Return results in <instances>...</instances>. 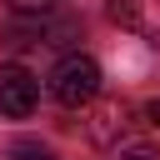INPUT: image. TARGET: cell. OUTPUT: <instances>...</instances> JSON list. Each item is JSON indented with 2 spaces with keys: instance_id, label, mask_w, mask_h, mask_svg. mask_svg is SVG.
Masks as SVG:
<instances>
[{
  "instance_id": "cell-1",
  "label": "cell",
  "mask_w": 160,
  "mask_h": 160,
  "mask_svg": "<svg viewBox=\"0 0 160 160\" xmlns=\"http://www.w3.org/2000/svg\"><path fill=\"white\" fill-rule=\"evenodd\" d=\"M45 85H50V95H55L65 110H80V105H90V100L100 95V65L75 50V55H65V60L50 70Z\"/></svg>"
},
{
  "instance_id": "cell-2",
  "label": "cell",
  "mask_w": 160,
  "mask_h": 160,
  "mask_svg": "<svg viewBox=\"0 0 160 160\" xmlns=\"http://www.w3.org/2000/svg\"><path fill=\"white\" fill-rule=\"evenodd\" d=\"M105 15L120 30H135L145 45L160 50V0H105Z\"/></svg>"
},
{
  "instance_id": "cell-3",
  "label": "cell",
  "mask_w": 160,
  "mask_h": 160,
  "mask_svg": "<svg viewBox=\"0 0 160 160\" xmlns=\"http://www.w3.org/2000/svg\"><path fill=\"white\" fill-rule=\"evenodd\" d=\"M35 100H40V80L20 65H0V115L25 120L35 110Z\"/></svg>"
},
{
  "instance_id": "cell-4",
  "label": "cell",
  "mask_w": 160,
  "mask_h": 160,
  "mask_svg": "<svg viewBox=\"0 0 160 160\" xmlns=\"http://www.w3.org/2000/svg\"><path fill=\"white\" fill-rule=\"evenodd\" d=\"M75 35V25H50L40 15H15V25L5 30V45L10 50H30V45H65Z\"/></svg>"
},
{
  "instance_id": "cell-5",
  "label": "cell",
  "mask_w": 160,
  "mask_h": 160,
  "mask_svg": "<svg viewBox=\"0 0 160 160\" xmlns=\"http://www.w3.org/2000/svg\"><path fill=\"white\" fill-rule=\"evenodd\" d=\"M90 105H95V100H90ZM125 125H130L125 100H100V105L90 110V120H85V135H90L95 145H115V140L125 135Z\"/></svg>"
},
{
  "instance_id": "cell-6",
  "label": "cell",
  "mask_w": 160,
  "mask_h": 160,
  "mask_svg": "<svg viewBox=\"0 0 160 160\" xmlns=\"http://www.w3.org/2000/svg\"><path fill=\"white\" fill-rule=\"evenodd\" d=\"M10 160H55L45 145H35V140H15L10 145Z\"/></svg>"
},
{
  "instance_id": "cell-7",
  "label": "cell",
  "mask_w": 160,
  "mask_h": 160,
  "mask_svg": "<svg viewBox=\"0 0 160 160\" xmlns=\"http://www.w3.org/2000/svg\"><path fill=\"white\" fill-rule=\"evenodd\" d=\"M5 5H10L15 15H50V5H55V0H5Z\"/></svg>"
},
{
  "instance_id": "cell-8",
  "label": "cell",
  "mask_w": 160,
  "mask_h": 160,
  "mask_svg": "<svg viewBox=\"0 0 160 160\" xmlns=\"http://www.w3.org/2000/svg\"><path fill=\"white\" fill-rule=\"evenodd\" d=\"M120 160H160V150H150V145H125Z\"/></svg>"
},
{
  "instance_id": "cell-9",
  "label": "cell",
  "mask_w": 160,
  "mask_h": 160,
  "mask_svg": "<svg viewBox=\"0 0 160 160\" xmlns=\"http://www.w3.org/2000/svg\"><path fill=\"white\" fill-rule=\"evenodd\" d=\"M145 120H150V125L160 130V100H150V105H145Z\"/></svg>"
}]
</instances>
